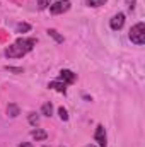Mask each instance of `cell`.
I'll use <instances>...</instances> for the list:
<instances>
[{"label":"cell","mask_w":145,"mask_h":147,"mask_svg":"<svg viewBox=\"0 0 145 147\" xmlns=\"http://www.w3.org/2000/svg\"><path fill=\"white\" fill-rule=\"evenodd\" d=\"M84 147H97V146H94V144H87V146H84Z\"/></svg>","instance_id":"ffe728a7"},{"label":"cell","mask_w":145,"mask_h":147,"mask_svg":"<svg viewBox=\"0 0 145 147\" xmlns=\"http://www.w3.org/2000/svg\"><path fill=\"white\" fill-rule=\"evenodd\" d=\"M36 45V39L34 38H19L15 43H12L10 46L5 48L3 55L7 58H22L24 55H28Z\"/></svg>","instance_id":"6da1fadb"},{"label":"cell","mask_w":145,"mask_h":147,"mask_svg":"<svg viewBox=\"0 0 145 147\" xmlns=\"http://www.w3.org/2000/svg\"><path fill=\"white\" fill-rule=\"evenodd\" d=\"M29 31H31V24H28V22H19V24L15 26V33H19V34L29 33Z\"/></svg>","instance_id":"30bf717a"},{"label":"cell","mask_w":145,"mask_h":147,"mask_svg":"<svg viewBox=\"0 0 145 147\" xmlns=\"http://www.w3.org/2000/svg\"><path fill=\"white\" fill-rule=\"evenodd\" d=\"M70 7H72V2H70V0H58V2H55V3L50 5V12H51L53 16H58V14L68 12Z\"/></svg>","instance_id":"3957f363"},{"label":"cell","mask_w":145,"mask_h":147,"mask_svg":"<svg viewBox=\"0 0 145 147\" xmlns=\"http://www.w3.org/2000/svg\"><path fill=\"white\" fill-rule=\"evenodd\" d=\"M48 87H50V89H53V91H56V92L67 94V84H63L62 80H51V82L48 84Z\"/></svg>","instance_id":"52a82bcc"},{"label":"cell","mask_w":145,"mask_h":147,"mask_svg":"<svg viewBox=\"0 0 145 147\" xmlns=\"http://www.w3.org/2000/svg\"><path fill=\"white\" fill-rule=\"evenodd\" d=\"M5 70H7V72H12V74H22V72H24V69H22V67H10V65H7V67H5Z\"/></svg>","instance_id":"2e32d148"},{"label":"cell","mask_w":145,"mask_h":147,"mask_svg":"<svg viewBox=\"0 0 145 147\" xmlns=\"http://www.w3.org/2000/svg\"><path fill=\"white\" fill-rule=\"evenodd\" d=\"M126 5H128L130 10H133L135 9V0H126Z\"/></svg>","instance_id":"ac0fdd59"},{"label":"cell","mask_w":145,"mask_h":147,"mask_svg":"<svg viewBox=\"0 0 145 147\" xmlns=\"http://www.w3.org/2000/svg\"><path fill=\"white\" fill-rule=\"evenodd\" d=\"M5 113H7L9 118H17V116L21 115V108H19L15 103H9L7 108H5Z\"/></svg>","instance_id":"ba28073f"},{"label":"cell","mask_w":145,"mask_h":147,"mask_svg":"<svg viewBox=\"0 0 145 147\" xmlns=\"http://www.w3.org/2000/svg\"><path fill=\"white\" fill-rule=\"evenodd\" d=\"M58 116H60V120L67 121V120H68V111L65 110L63 106H60V108H58Z\"/></svg>","instance_id":"5bb4252c"},{"label":"cell","mask_w":145,"mask_h":147,"mask_svg":"<svg viewBox=\"0 0 145 147\" xmlns=\"http://www.w3.org/2000/svg\"><path fill=\"white\" fill-rule=\"evenodd\" d=\"M108 0H87V5L89 7H101V5H104Z\"/></svg>","instance_id":"9a60e30c"},{"label":"cell","mask_w":145,"mask_h":147,"mask_svg":"<svg viewBox=\"0 0 145 147\" xmlns=\"http://www.w3.org/2000/svg\"><path fill=\"white\" fill-rule=\"evenodd\" d=\"M19 147H33V144H31V142H21Z\"/></svg>","instance_id":"d6986e66"},{"label":"cell","mask_w":145,"mask_h":147,"mask_svg":"<svg viewBox=\"0 0 145 147\" xmlns=\"http://www.w3.org/2000/svg\"><path fill=\"white\" fill-rule=\"evenodd\" d=\"M41 115H44V116H51V115H53V105H51L50 101L41 106Z\"/></svg>","instance_id":"7c38bea8"},{"label":"cell","mask_w":145,"mask_h":147,"mask_svg":"<svg viewBox=\"0 0 145 147\" xmlns=\"http://www.w3.org/2000/svg\"><path fill=\"white\" fill-rule=\"evenodd\" d=\"M46 33H48V36L53 38V39H55L56 43H63V41H65V39H63V36H62V34H60V33H58L56 29H48Z\"/></svg>","instance_id":"8fae6325"},{"label":"cell","mask_w":145,"mask_h":147,"mask_svg":"<svg viewBox=\"0 0 145 147\" xmlns=\"http://www.w3.org/2000/svg\"><path fill=\"white\" fill-rule=\"evenodd\" d=\"M94 140L97 142L99 147H106L108 146V137H106V130L103 125H97L96 127V132H94Z\"/></svg>","instance_id":"277c9868"},{"label":"cell","mask_w":145,"mask_h":147,"mask_svg":"<svg viewBox=\"0 0 145 147\" xmlns=\"http://www.w3.org/2000/svg\"><path fill=\"white\" fill-rule=\"evenodd\" d=\"M60 147H63V146H60Z\"/></svg>","instance_id":"7402d4cb"},{"label":"cell","mask_w":145,"mask_h":147,"mask_svg":"<svg viewBox=\"0 0 145 147\" xmlns=\"http://www.w3.org/2000/svg\"><path fill=\"white\" fill-rule=\"evenodd\" d=\"M130 41L133 43V45H138V46H142L145 43V24L144 22H137L132 29H130Z\"/></svg>","instance_id":"7a4b0ae2"},{"label":"cell","mask_w":145,"mask_h":147,"mask_svg":"<svg viewBox=\"0 0 145 147\" xmlns=\"http://www.w3.org/2000/svg\"><path fill=\"white\" fill-rule=\"evenodd\" d=\"M43 147H46V146H43Z\"/></svg>","instance_id":"44dd1931"},{"label":"cell","mask_w":145,"mask_h":147,"mask_svg":"<svg viewBox=\"0 0 145 147\" xmlns=\"http://www.w3.org/2000/svg\"><path fill=\"white\" fill-rule=\"evenodd\" d=\"M28 121H29L33 127H36L38 123H39V116H38L36 113H29V116H28Z\"/></svg>","instance_id":"4fadbf2b"},{"label":"cell","mask_w":145,"mask_h":147,"mask_svg":"<svg viewBox=\"0 0 145 147\" xmlns=\"http://www.w3.org/2000/svg\"><path fill=\"white\" fill-rule=\"evenodd\" d=\"M38 2V7H39V10H44L48 5H50V0H36Z\"/></svg>","instance_id":"e0dca14e"},{"label":"cell","mask_w":145,"mask_h":147,"mask_svg":"<svg viewBox=\"0 0 145 147\" xmlns=\"http://www.w3.org/2000/svg\"><path fill=\"white\" fill-rule=\"evenodd\" d=\"M123 26H125V14H123V12L114 14V16L111 17V21H109V28H111L113 31H119Z\"/></svg>","instance_id":"5b68a950"},{"label":"cell","mask_w":145,"mask_h":147,"mask_svg":"<svg viewBox=\"0 0 145 147\" xmlns=\"http://www.w3.org/2000/svg\"><path fill=\"white\" fill-rule=\"evenodd\" d=\"M31 137H33L34 140H46V139H48V134H46V130L36 128V130L31 132Z\"/></svg>","instance_id":"9c48e42d"},{"label":"cell","mask_w":145,"mask_h":147,"mask_svg":"<svg viewBox=\"0 0 145 147\" xmlns=\"http://www.w3.org/2000/svg\"><path fill=\"white\" fill-rule=\"evenodd\" d=\"M58 80H62L63 84H73V82L77 80V74H73L72 70H68V69H63V70H60Z\"/></svg>","instance_id":"8992f818"}]
</instances>
